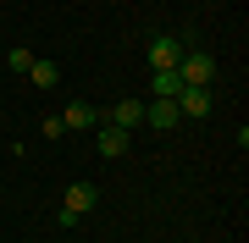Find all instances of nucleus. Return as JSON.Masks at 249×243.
I'll use <instances>...</instances> for the list:
<instances>
[{"label": "nucleus", "mask_w": 249, "mask_h": 243, "mask_svg": "<svg viewBox=\"0 0 249 243\" xmlns=\"http://www.w3.org/2000/svg\"><path fill=\"white\" fill-rule=\"evenodd\" d=\"M178 78L188 83V89H211V83H216V55L211 50H183Z\"/></svg>", "instance_id": "1"}, {"label": "nucleus", "mask_w": 249, "mask_h": 243, "mask_svg": "<svg viewBox=\"0 0 249 243\" xmlns=\"http://www.w3.org/2000/svg\"><path fill=\"white\" fill-rule=\"evenodd\" d=\"M94 199H100V188H94V182H72V188H67V199H61V227H78V221L94 210Z\"/></svg>", "instance_id": "2"}, {"label": "nucleus", "mask_w": 249, "mask_h": 243, "mask_svg": "<svg viewBox=\"0 0 249 243\" xmlns=\"http://www.w3.org/2000/svg\"><path fill=\"white\" fill-rule=\"evenodd\" d=\"M183 50H188V45H183L178 33H155V39H150V72H172V66L183 61Z\"/></svg>", "instance_id": "3"}, {"label": "nucleus", "mask_w": 249, "mask_h": 243, "mask_svg": "<svg viewBox=\"0 0 249 243\" xmlns=\"http://www.w3.org/2000/svg\"><path fill=\"white\" fill-rule=\"evenodd\" d=\"M178 116L183 122H205V116H211V89H188V83H183V89H178Z\"/></svg>", "instance_id": "4"}, {"label": "nucleus", "mask_w": 249, "mask_h": 243, "mask_svg": "<svg viewBox=\"0 0 249 243\" xmlns=\"http://www.w3.org/2000/svg\"><path fill=\"white\" fill-rule=\"evenodd\" d=\"M100 122H111V127H122V133H133V127H144V99H116Z\"/></svg>", "instance_id": "5"}, {"label": "nucleus", "mask_w": 249, "mask_h": 243, "mask_svg": "<svg viewBox=\"0 0 249 243\" xmlns=\"http://www.w3.org/2000/svg\"><path fill=\"white\" fill-rule=\"evenodd\" d=\"M55 116H61V127L67 133H83V127H100V111L89 105V99H72L67 111H55Z\"/></svg>", "instance_id": "6"}, {"label": "nucleus", "mask_w": 249, "mask_h": 243, "mask_svg": "<svg viewBox=\"0 0 249 243\" xmlns=\"http://www.w3.org/2000/svg\"><path fill=\"white\" fill-rule=\"evenodd\" d=\"M127 144H133V133H122V127L100 122V133H94V149L106 155V161H116V155H127Z\"/></svg>", "instance_id": "7"}, {"label": "nucleus", "mask_w": 249, "mask_h": 243, "mask_svg": "<svg viewBox=\"0 0 249 243\" xmlns=\"http://www.w3.org/2000/svg\"><path fill=\"white\" fill-rule=\"evenodd\" d=\"M144 122H150L155 133L178 127V122H183V116H178V99H150V105H144Z\"/></svg>", "instance_id": "8"}, {"label": "nucleus", "mask_w": 249, "mask_h": 243, "mask_svg": "<svg viewBox=\"0 0 249 243\" xmlns=\"http://www.w3.org/2000/svg\"><path fill=\"white\" fill-rule=\"evenodd\" d=\"M28 83H34V89H55V83H61V66H55V61H39V55H34V66H28Z\"/></svg>", "instance_id": "9"}, {"label": "nucleus", "mask_w": 249, "mask_h": 243, "mask_svg": "<svg viewBox=\"0 0 249 243\" xmlns=\"http://www.w3.org/2000/svg\"><path fill=\"white\" fill-rule=\"evenodd\" d=\"M178 89H183L178 66H172V72H150V94H155V99H178Z\"/></svg>", "instance_id": "10"}, {"label": "nucleus", "mask_w": 249, "mask_h": 243, "mask_svg": "<svg viewBox=\"0 0 249 243\" xmlns=\"http://www.w3.org/2000/svg\"><path fill=\"white\" fill-rule=\"evenodd\" d=\"M6 66H11V72H17V78H28V66H34V55H28V50L17 45V50L6 55Z\"/></svg>", "instance_id": "11"}, {"label": "nucleus", "mask_w": 249, "mask_h": 243, "mask_svg": "<svg viewBox=\"0 0 249 243\" xmlns=\"http://www.w3.org/2000/svg\"><path fill=\"white\" fill-rule=\"evenodd\" d=\"M39 133H45V138H61L67 127H61V116H45V122H39Z\"/></svg>", "instance_id": "12"}]
</instances>
